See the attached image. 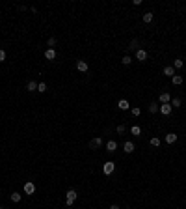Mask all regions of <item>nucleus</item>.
I'll use <instances>...</instances> for the list:
<instances>
[{
    "instance_id": "nucleus-17",
    "label": "nucleus",
    "mask_w": 186,
    "mask_h": 209,
    "mask_svg": "<svg viewBox=\"0 0 186 209\" xmlns=\"http://www.w3.org/2000/svg\"><path fill=\"white\" fill-rule=\"evenodd\" d=\"M130 133H132L134 136H140L141 135V129L138 127V125H132V127H130Z\"/></svg>"
},
{
    "instance_id": "nucleus-25",
    "label": "nucleus",
    "mask_w": 186,
    "mask_h": 209,
    "mask_svg": "<svg viewBox=\"0 0 186 209\" xmlns=\"http://www.w3.org/2000/svg\"><path fill=\"white\" fill-rule=\"evenodd\" d=\"M130 112H132L134 116H140V114H141V108H140V106H134V108H130Z\"/></svg>"
},
{
    "instance_id": "nucleus-28",
    "label": "nucleus",
    "mask_w": 186,
    "mask_h": 209,
    "mask_svg": "<svg viewBox=\"0 0 186 209\" xmlns=\"http://www.w3.org/2000/svg\"><path fill=\"white\" fill-rule=\"evenodd\" d=\"M4 60H6V50L0 49V62H4Z\"/></svg>"
},
{
    "instance_id": "nucleus-20",
    "label": "nucleus",
    "mask_w": 186,
    "mask_h": 209,
    "mask_svg": "<svg viewBox=\"0 0 186 209\" xmlns=\"http://www.w3.org/2000/svg\"><path fill=\"white\" fill-rule=\"evenodd\" d=\"M143 22H153V13H143Z\"/></svg>"
},
{
    "instance_id": "nucleus-19",
    "label": "nucleus",
    "mask_w": 186,
    "mask_h": 209,
    "mask_svg": "<svg viewBox=\"0 0 186 209\" xmlns=\"http://www.w3.org/2000/svg\"><path fill=\"white\" fill-rule=\"evenodd\" d=\"M158 110H160V106H158V105H155V103H151V105H149V112H151V114L158 112Z\"/></svg>"
},
{
    "instance_id": "nucleus-30",
    "label": "nucleus",
    "mask_w": 186,
    "mask_h": 209,
    "mask_svg": "<svg viewBox=\"0 0 186 209\" xmlns=\"http://www.w3.org/2000/svg\"><path fill=\"white\" fill-rule=\"evenodd\" d=\"M110 209H119V206H116V204H114V206H110Z\"/></svg>"
},
{
    "instance_id": "nucleus-23",
    "label": "nucleus",
    "mask_w": 186,
    "mask_h": 209,
    "mask_svg": "<svg viewBox=\"0 0 186 209\" xmlns=\"http://www.w3.org/2000/svg\"><path fill=\"white\" fill-rule=\"evenodd\" d=\"M151 146L158 148V146H160V138H158V136H153V138H151Z\"/></svg>"
},
{
    "instance_id": "nucleus-9",
    "label": "nucleus",
    "mask_w": 186,
    "mask_h": 209,
    "mask_svg": "<svg viewBox=\"0 0 186 209\" xmlns=\"http://www.w3.org/2000/svg\"><path fill=\"white\" fill-rule=\"evenodd\" d=\"M106 149H108V153H114L117 149V142L116 140H108V144H106Z\"/></svg>"
},
{
    "instance_id": "nucleus-2",
    "label": "nucleus",
    "mask_w": 186,
    "mask_h": 209,
    "mask_svg": "<svg viewBox=\"0 0 186 209\" xmlns=\"http://www.w3.org/2000/svg\"><path fill=\"white\" fill-rule=\"evenodd\" d=\"M114 170H116V163H112V161H108V163H104V166H102V172H104L106 176L114 174Z\"/></svg>"
},
{
    "instance_id": "nucleus-10",
    "label": "nucleus",
    "mask_w": 186,
    "mask_h": 209,
    "mask_svg": "<svg viewBox=\"0 0 186 209\" xmlns=\"http://www.w3.org/2000/svg\"><path fill=\"white\" fill-rule=\"evenodd\" d=\"M45 58L47 60H54V58H56V50L54 49H47L45 50Z\"/></svg>"
},
{
    "instance_id": "nucleus-6",
    "label": "nucleus",
    "mask_w": 186,
    "mask_h": 209,
    "mask_svg": "<svg viewBox=\"0 0 186 209\" xmlns=\"http://www.w3.org/2000/svg\"><path fill=\"white\" fill-rule=\"evenodd\" d=\"M158 99H160V103H162V105H166V103H171V95H169L168 92H162Z\"/></svg>"
},
{
    "instance_id": "nucleus-5",
    "label": "nucleus",
    "mask_w": 186,
    "mask_h": 209,
    "mask_svg": "<svg viewBox=\"0 0 186 209\" xmlns=\"http://www.w3.org/2000/svg\"><path fill=\"white\" fill-rule=\"evenodd\" d=\"M24 192H26V194H34V192H35V185L32 183V181H26V183H24Z\"/></svg>"
},
{
    "instance_id": "nucleus-26",
    "label": "nucleus",
    "mask_w": 186,
    "mask_h": 209,
    "mask_svg": "<svg viewBox=\"0 0 186 209\" xmlns=\"http://www.w3.org/2000/svg\"><path fill=\"white\" fill-rule=\"evenodd\" d=\"M47 45H49V49H52V45H56V39H54V37H49V43H47Z\"/></svg>"
},
{
    "instance_id": "nucleus-16",
    "label": "nucleus",
    "mask_w": 186,
    "mask_h": 209,
    "mask_svg": "<svg viewBox=\"0 0 186 209\" xmlns=\"http://www.w3.org/2000/svg\"><path fill=\"white\" fill-rule=\"evenodd\" d=\"M164 75H168V77H173V75H175V69H173V65H166V67H164Z\"/></svg>"
},
{
    "instance_id": "nucleus-1",
    "label": "nucleus",
    "mask_w": 186,
    "mask_h": 209,
    "mask_svg": "<svg viewBox=\"0 0 186 209\" xmlns=\"http://www.w3.org/2000/svg\"><path fill=\"white\" fill-rule=\"evenodd\" d=\"M78 198V192L74 191V189H69L67 191V206H73V202Z\"/></svg>"
},
{
    "instance_id": "nucleus-31",
    "label": "nucleus",
    "mask_w": 186,
    "mask_h": 209,
    "mask_svg": "<svg viewBox=\"0 0 186 209\" xmlns=\"http://www.w3.org/2000/svg\"><path fill=\"white\" fill-rule=\"evenodd\" d=\"M0 209H6V207H0Z\"/></svg>"
},
{
    "instance_id": "nucleus-22",
    "label": "nucleus",
    "mask_w": 186,
    "mask_h": 209,
    "mask_svg": "<svg viewBox=\"0 0 186 209\" xmlns=\"http://www.w3.org/2000/svg\"><path fill=\"white\" fill-rule=\"evenodd\" d=\"M183 67V60H181V58H177L175 62H173V69H181Z\"/></svg>"
},
{
    "instance_id": "nucleus-3",
    "label": "nucleus",
    "mask_w": 186,
    "mask_h": 209,
    "mask_svg": "<svg viewBox=\"0 0 186 209\" xmlns=\"http://www.w3.org/2000/svg\"><path fill=\"white\" fill-rule=\"evenodd\" d=\"M136 60H138V62H145V60H147V50L136 49Z\"/></svg>"
},
{
    "instance_id": "nucleus-18",
    "label": "nucleus",
    "mask_w": 186,
    "mask_h": 209,
    "mask_svg": "<svg viewBox=\"0 0 186 209\" xmlns=\"http://www.w3.org/2000/svg\"><path fill=\"white\" fill-rule=\"evenodd\" d=\"M11 202H21V194H19V192H11Z\"/></svg>"
},
{
    "instance_id": "nucleus-27",
    "label": "nucleus",
    "mask_w": 186,
    "mask_h": 209,
    "mask_svg": "<svg viewBox=\"0 0 186 209\" xmlns=\"http://www.w3.org/2000/svg\"><path fill=\"white\" fill-rule=\"evenodd\" d=\"M130 62H132V58H130V56H123V64L125 65H129Z\"/></svg>"
},
{
    "instance_id": "nucleus-24",
    "label": "nucleus",
    "mask_w": 186,
    "mask_h": 209,
    "mask_svg": "<svg viewBox=\"0 0 186 209\" xmlns=\"http://www.w3.org/2000/svg\"><path fill=\"white\" fill-rule=\"evenodd\" d=\"M37 92H47V84H45V82H39V84H37Z\"/></svg>"
},
{
    "instance_id": "nucleus-13",
    "label": "nucleus",
    "mask_w": 186,
    "mask_h": 209,
    "mask_svg": "<svg viewBox=\"0 0 186 209\" xmlns=\"http://www.w3.org/2000/svg\"><path fill=\"white\" fill-rule=\"evenodd\" d=\"M123 151H125V153H132V151H134V144H132V142H125Z\"/></svg>"
},
{
    "instance_id": "nucleus-21",
    "label": "nucleus",
    "mask_w": 186,
    "mask_h": 209,
    "mask_svg": "<svg viewBox=\"0 0 186 209\" xmlns=\"http://www.w3.org/2000/svg\"><path fill=\"white\" fill-rule=\"evenodd\" d=\"M171 106H183V101L179 99V97H175V99H171V103H169Z\"/></svg>"
},
{
    "instance_id": "nucleus-14",
    "label": "nucleus",
    "mask_w": 186,
    "mask_h": 209,
    "mask_svg": "<svg viewBox=\"0 0 186 209\" xmlns=\"http://www.w3.org/2000/svg\"><path fill=\"white\" fill-rule=\"evenodd\" d=\"M171 82L175 86H181V84H183V77H181V75H173V77H171Z\"/></svg>"
},
{
    "instance_id": "nucleus-12",
    "label": "nucleus",
    "mask_w": 186,
    "mask_h": 209,
    "mask_svg": "<svg viewBox=\"0 0 186 209\" xmlns=\"http://www.w3.org/2000/svg\"><path fill=\"white\" fill-rule=\"evenodd\" d=\"M175 142H177V135H173V133L166 135V144H175Z\"/></svg>"
},
{
    "instance_id": "nucleus-4",
    "label": "nucleus",
    "mask_w": 186,
    "mask_h": 209,
    "mask_svg": "<svg viewBox=\"0 0 186 209\" xmlns=\"http://www.w3.org/2000/svg\"><path fill=\"white\" fill-rule=\"evenodd\" d=\"M171 110H173V106L169 105V103L160 105V114H164V116H169V114H171Z\"/></svg>"
},
{
    "instance_id": "nucleus-29",
    "label": "nucleus",
    "mask_w": 186,
    "mask_h": 209,
    "mask_svg": "<svg viewBox=\"0 0 186 209\" xmlns=\"http://www.w3.org/2000/svg\"><path fill=\"white\" fill-rule=\"evenodd\" d=\"M117 133H119V135H123V133H125V125H117Z\"/></svg>"
},
{
    "instance_id": "nucleus-15",
    "label": "nucleus",
    "mask_w": 186,
    "mask_h": 209,
    "mask_svg": "<svg viewBox=\"0 0 186 209\" xmlns=\"http://www.w3.org/2000/svg\"><path fill=\"white\" fill-rule=\"evenodd\" d=\"M26 88H28V92H37V82H35V80H30L28 84H26Z\"/></svg>"
},
{
    "instance_id": "nucleus-11",
    "label": "nucleus",
    "mask_w": 186,
    "mask_h": 209,
    "mask_svg": "<svg viewBox=\"0 0 186 209\" xmlns=\"http://www.w3.org/2000/svg\"><path fill=\"white\" fill-rule=\"evenodd\" d=\"M129 101H126V99H119V101H117V108H119V110H126V108H129Z\"/></svg>"
},
{
    "instance_id": "nucleus-7",
    "label": "nucleus",
    "mask_w": 186,
    "mask_h": 209,
    "mask_svg": "<svg viewBox=\"0 0 186 209\" xmlns=\"http://www.w3.org/2000/svg\"><path fill=\"white\" fill-rule=\"evenodd\" d=\"M76 69L80 71V73H86V71H88V62L78 60V62H76Z\"/></svg>"
},
{
    "instance_id": "nucleus-8",
    "label": "nucleus",
    "mask_w": 186,
    "mask_h": 209,
    "mask_svg": "<svg viewBox=\"0 0 186 209\" xmlns=\"http://www.w3.org/2000/svg\"><path fill=\"white\" fill-rule=\"evenodd\" d=\"M89 146H91V148H93V149H97V148H101V146H102V138H101V136H95V138H93L91 142H89Z\"/></svg>"
}]
</instances>
